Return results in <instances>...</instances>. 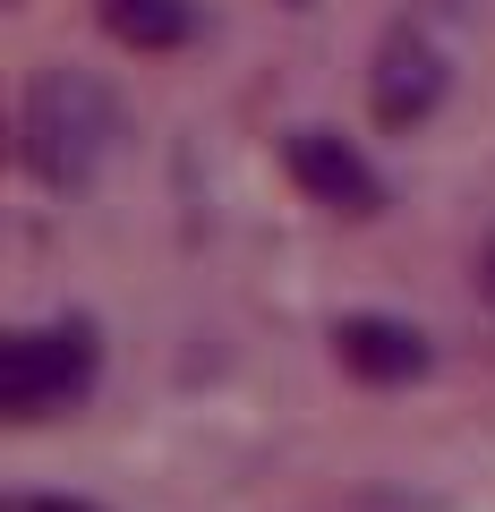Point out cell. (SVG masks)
Returning a JSON list of instances; mask_svg holds the SVG:
<instances>
[{"mask_svg": "<svg viewBox=\"0 0 495 512\" xmlns=\"http://www.w3.org/2000/svg\"><path fill=\"white\" fill-rule=\"evenodd\" d=\"M111 137H120V111H111V94L94 86V77H77V69H43L35 86H26L18 146H26V171H35L43 188H77V180H94V163L111 154Z\"/></svg>", "mask_w": 495, "mask_h": 512, "instance_id": "6da1fadb", "label": "cell"}, {"mask_svg": "<svg viewBox=\"0 0 495 512\" xmlns=\"http://www.w3.org/2000/svg\"><path fill=\"white\" fill-rule=\"evenodd\" d=\"M94 384V325H26L0 350V410L18 427L69 410Z\"/></svg>", "mask_w": 495, "mask_h": 512, "instance_id": "7a4b0ae2", "label": "cell"}, {"mask_svg": "<svg viewBox=\"0 0 495 512\" xmlns=\"http://www.w3.org/2000/svg\"><path fill=\"white\" fill-rule=\"evenodd\" d=\"M291 180L308 188L316 205H333V214H376L385 205V180L367 171V154L350 146V137H333V128H291Z\"/></svg>", "mask_w": 495, "mask_h": 512, "instance_id": "3957f363", "label": "cell"}, {"mask_svg": "<svg viewBox=\"0 0 495 512\" xmlns=\"http://www.w3.org/2000/svg\"><path fill=\"white\" fill-rule=\"evenodd\" d=\"M333 350L359 384H410L427 376V333L402 325V316H342L333 325Z\"/></svg>", "mask_w": 495, "mask_h": 512, "instance_id": "277c9868", "label": "cell"}, {"mask_svg": "<svg viewBox=\"0 0 495 512\" xmlns=\"http://www.w3.org/2000/svg\"><path fill=\"white\" fill-rule=\"evenodd\" d=\"M436 94H444V69H436V52H427V43H393V52L376 60V120H385V128L427 120V111H436Z\"/></svg>", "mask_w": 495, "mask_h": 512, "instance_id": "5b68a950", "label": "cell"}, {"mask_svg": "<svg viewBox=\"0 0 495 512\" xmlns=\"http://www.w3.org/2000/svg\"><path fill=\"white\" fill-rule=\"evenodd\" d=\"M94 9H103V35L129 52H180L197 35V0H94Z\"/></svg>", "mask_w": 495, "mask_h": 512, "instance_id": "8992f818", "label": "cell"}, {"mask_svg": "<svg viewBox=\"0 0 495 512\" xmlns=\"http://www.w3.org/2000/svg\"><path fill=\"white\" fill-rule=\"evenodd\" d=\"M9 512H69V504H9Z\"/></svg>", "mask_w": 495, "mask_h": 512, "instance_id": "52a82bcc", "label": "cell"}]
</instances>
